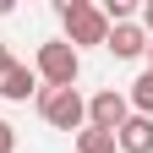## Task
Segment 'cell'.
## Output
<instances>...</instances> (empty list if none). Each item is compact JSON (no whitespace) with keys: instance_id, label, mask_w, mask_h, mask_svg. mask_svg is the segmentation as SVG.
Wrapping results in <instances>:
<instances>
[{"instance_id":"cell-1","label":"cell","mask_w":153,"mask_h":153,"mask_svg":"<svg viewBox=\"0 0 153 153\" xmlns=\"http://www.w3.org/2000/svg\"><path fill=\"white\" fill-rule=\"evenodd\" d=\"M55 16H60L66 44L76 55H82L88 44H104V38H109V22H104V11L93 6V0H55Z\"/></svg>"},{"instance_id":"cell-2","label":"cell","mask_w":153,"mask_h":153,"mask_svg":"<svg viewBox=\"0 0 153 153\" xmlns=\"http://www.w3.org/2000/svg\"><path fill=\"white\" fill-rule=\"evenodd\" d=\"M33 76H38L44 88H76L82 55H76L66 38H49V44H38V55H33Z\"/></svg>"},{"instance_id":"cell-3","label":"cell","mask_w":153,"mask_h":153,"mask_svg":"<svg viewBox=\"0 0 153 153\" xmlns=\"http://www.w3.org/2000/svg\"><path fill=\"white\" fill-rule=\"evenodd\" d=\"M33 104L44 115V126H55V131H82L88 126V99L76 88H38Z\"/></svg>"},{"instance_id":"cell-4","label":"cell","mask_w":153,"mask_h":153,"mask_svg":"<svg viewBox=\"0 0 153 153\" xmlns=\"http://www.w3.org/2000/svg\"><path fill=\"white\" fill-rule=\"evenodd\" d=\"M126 115H131L126 88H99V93L88 99V126H93V131H109V137H115V131L126 126Z\"/></svg>"},{"instance_id":"cell-5","label":"cell","mask_w":153,"mask_h":153,"mask_svg":"<svg viewBox=\"0 0 153 153\" xmlns=\"http://www.w3.org/2000/svg\"><path fill=\"white\" fill-rule=\"evenodd\" d=\"M33 93H38L33 66H22V60H6V66H0V99H6V104H27Z\"/></svg>"},{"instance_id":"cell-6","label":"cell","mask_w":153,"mask_h":153,"mask_svg":"<svg viewBox=\"0 0 153 153\" xmlns=\"http://www.w3.org/2000/svg\"><path fill=\"white\" fill-rule=\"evenodd\" d=\"M104 49L115 55V60H142V55H148V33H142L137 22H120V27H109Z\"/></svg>"},{"instance_id":"cell-7","label":"cell","mask_w":153,"mask_h":153,"mask_svg":"<svg viewBox=\"0 0 153 153\" xmlns=\"http://www.w3.org/2000/svg\"><path fill=\"white\" fill-rule=\"evenodd\" d=\"M115 148L120 153H153V120L148 115H126V126L115 131Z\"/></svg>"},{"instance_id":"cell-8","label":"cell","mask_w":153,"mask_h":153,"mask_svg":"<svg viewBox=\"0 0 153 153\" xmlns=\"http://www.w3.org/2000/svg\"><path fill=\"white\" fill-rule=\"evenodd\" d=\"M126 104H131V115H148L153 120V71H142L137 82L126 88Z\"/></svg>"},{"instance_id":"cell-9","label":"cell","mask_w":153,"mask_h":153,"mask_svg":"<svg viewBox=\"0 0 153 153\" xmlns=\"http://www.w3.org/2000/svg\"><path fill=\"white\" fill-rule=\"evenodd\" d=\"M76 153H120V148H115V137H109V131L82 126V131H76Z\"/></svg>"},{"instance_id":"cell-10","label":"cell","mask_w":153,"mask_h":153,"mask_svg":"<svg viewBox=\"0 0 153 153\" xmlns=\"http://www.w3.org/2000/svg\"><path fill=\"white\" fill-rule=\"evenodd\" d=\"M99 11H104V22H109V27H120V22H137V0H104Z\"/></svg>"},{"instance_id":"cell-11","label":"cell","mask_w":153,"mask_h":153,"mask_svg":"<svg viewBox=\"0 0 153 153\" xmlns=\"http://www.w3.org/2000/svg\"><path fill=\"white\" fill-rule=\"evenodd\" d=\"M0 153H16V126L0 120Z\"/></svg>"},{"instance_id":"cell-12","label":"cell","mask_w":153,"mask_h":153,"mask_svg":"<svg viewBox=\"0 0 153 153\" xmlns=\"http://www.w3.org/2000/svg\"><path fill=\"white\" fill-rule=\"evenodd\" d=\"M6 60H11V49H6V44H0V66H6Z\"/></svg>"},{"instance_id":"cell-13","label":"cell","mask_w":153,"mask_h":153,"mask_svg":"<svg viewBox=\"0 0 153 153\" xmlns=\"http://www.w3.org/2000/svg\"><path fill=\"white\" fill-rule=\"evenodd\" d=\"M148 71H153V38H148Z\"/></svg>"}]
</instances>
